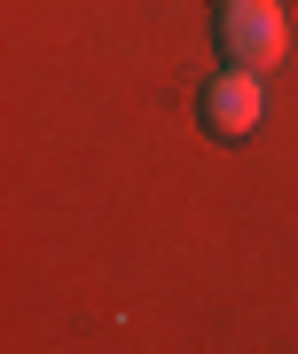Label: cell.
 <instances>
[{
  "label": "cell",
  "mask_w": 298,
  "mask_h": 354,
  "mask_svg": "<svg viewBox=\"0 0 298 354\" xmlns=\"http://www.w3.org/2000/svg\"><path fill=\"white\" fill-rule=\"evenodd\" d=\"M212 39H220V64H236V71L283 64V48H290L283 0H220L212 8Z\"/></svg>",
  "instance_id": "obj_1"
},
{
  "label": "cell",
  "mask_w": 298,
  "mask_h": 354,
  "mask_svg": "<svg viewBox=\"0 0 298 354\" xmlns=\"http://www.w3.org/2000/svg\"><path fill=\"white\" fill-rule=\"evenodd\" d=\"M259 118H267V95H259V71H212L204 79V95H197V127L212 142H251L259 134Z\"/></svg>",
  "instance_id": "obj_2"
}]
</instances>
